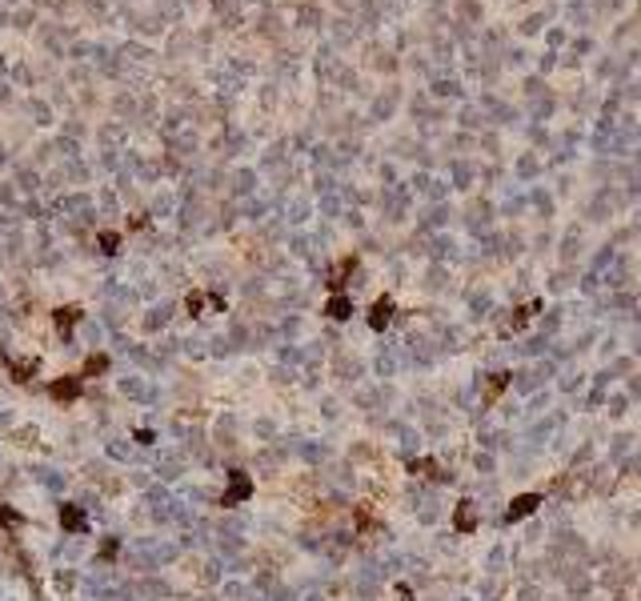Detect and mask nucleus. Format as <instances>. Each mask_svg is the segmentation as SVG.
Wrapping results in <instances>:
<instances>
[{
  "label": "nucleus",
  "instance_id": "nucleus-1",
  "mask_svg": "<svg viewBox=\"0 0 641 601\" xmlns=\"http://www.w3.org/2000/svg\"><path fill=\"white\" fill-rule=\"evenodd\" d=\"M85 393V377L80 373H69V377H56L52 385H48V397L56 401V405H72L76 397Z\"/></svg>",
  "mask_w": 641,
  "mask_h": 601
},
{
  "label": "nucleus",
  "instance_id": "nucleus-2",
  "mask_svg": "<svg viewBox=\"0 0 641 601\" xmlns=\"http://www.w3.org/2000/svg\"><path fill=\"white\" fill-rule=\"evenodd\" d=\"M252 493V481L245 477V473H232V481L229 489H225V497H221V505H237V501H245Z\"/></svg>",
  "mask_w": 641,
  "mask_h": 601
},
{
  "label": "nucleus",
  "instance_id": "nucleus-3",
  "mask_svg": "<svg viewBox=\"0 0 641 601\" xmlns=\"http://www.w3.org/2000/svg\"><path fill=\"white\" fill-rule=\"evenodd\" d=\"M61 525H65L69 533H85L89 529V513H85L80 505H61Z\"/></svg>",
  "mask_w": 641,
  "mask_h": 601
},
{
  "label": "nucleus",
  "instance_id": "nucleus-4",
  "mask_svg": "<svg viewBox=\"0 0 641 601\" xmlns=\"http://www.w3.org/2000/svg\"><path fill=\"white\" fill-rule=\"evenodd\" d=\"M36 369H41V361H36V357H24V361H8V377H12V381H28V377H32Z\"/></svg>",
  "mask_w": 641,
  "mask_h": 601
},
{
  "label": "nucleus",
  "instance_id": "nucleus-5",
  "mask_svg": "<svg viewBox=\"0 0 641 601\" xmlns=\"http://www.w3.org/2000/svg\"><path fill=\"white\" fill-rule=\"evenodd\" d=\"M52 321H56V329H61V333H69L72 325L80 321V309H76V305H65V309H56V313H52Z\"/></svg>",
  "mask_w": 641,
  "mask_h": 601
},
{
  "label": "nucleus",
  "instance_id": "nucleus-6",
  "mask_svg": "<svg viewBox=\"0 0 641 601\" xmlns=\"http://www.w3.org/2000/svg\"><path fill=\"white\" fill-rule=\"evenodd\" d=\"M105 369H109V357L105 353H92L89 361H85V369H80V377H100Z\"/></svg>",
  "mask_w": 641,
  "mask_h": 601
},
{
  "label": "nucleus",
  "instance_id": "nucleus-7",
  "mask_svg": "<svg viewBox=\"0 0 641 601\" xmlns=\"http://www.w3.org/2000/svg\"><path fill=\"white\" fill-rule=\"evenodd\" d=\"M0 525H24V517H21V513H17V509L0 505Z\"/></svg>",
  "mask_w": 641,
  "mask_h": 601
},
{
  "label": "nucleus",
  "instance_id": "nucleus-8",
  "mask_svg": "<svg viewBox=\"0 0 641 601\" xmlns=\"http://www.w3.org/2000/svg\"><path fill=\"white\" fill-rule=\"evenodd\" d=\"M100 557H116V541H105V545H100Z\"/></svg>",
  "mask_w": 641,
  "mask_h": 601
}]
</instances>
